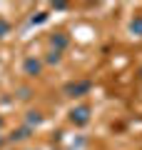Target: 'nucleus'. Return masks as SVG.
Segmentation results:
<instances>
[{"mask_svg": "<svg viewBox=\"0 0 142 150\" xmlns=\"http://www.w3.org/2000/svg\"><path fill=\"white\" fill-rule=\"evenodd\" d=\"M130 33H132V35H137V38H142V15H135V18H132Z\"/></svg>", "mask_w": 142, "mask_h": 150, "instance_id": "6", "label": "nucleus"}, {"mask_svg": "<svg viewBox=\"0 0 142 150\" xmlns=\"http://www.w3.org/2000/svg\"><path fill=\"white\" fill-rule=\"evenodd\" d=\"M0 128H3V118H0Z\"/></svg>", "mask_w": 142, "mask_h": 150, "instance_id": "12", "label": "nucleus"}, {"mask_svg": "<svg viewBox=\"0 0 142 150\" xmlns=\"http://www.w3.org/2000/svg\"><path fill=\"white\" fill-rule=\"evenodd\" d=\"M18 98H20V100H27V98H30V90H27V88H20V90H18Z\"/></svg>", "mask_w": 142, "mask_h": 150, "instance_id": "11", "label": "nucleus"}, {"mask_svg": "<svg viewBox=\"0 0 142 150\" xmlns=\"http://www.w3.org/2000/svg\"><path fill=\"white\" fill-rule=\"evenodd\" d=\"M70 123L75 125H87L90 123V108L87 105H77L70 110Z\"/></svg>", "mask_w": 142, "mask_h": 150, "instance_id": "3", "label": "nucleus"}, {"mask_svg": "<svg viewBox=\"0 0 142 150\" xmlns=\"http://www.w3.org/2000/svg\"><path fill=\"white\" fill-rule=\"evenodd\" d=\"M47 20V13H35V15L30 18V25H40V23Z\"/></svg>", "mask_w": 142, "mask_h": 150, "instance_id": "9", "label": "nucleus"}, {"mask_svg": "<svg viewBox=\"0 0 142 150\" xmlns=\"http://www.w3.org/2000/svg\"><path fill=\"white\" fill-rule=\"evenodd\" d=\"M0 145H3V138H0Z\"/></svg>", "mask_w": 142, "mask_h": 150, "instance_id": "13", "label": "nucleus"}, {"mask_svg": "<svg viewBox=\"0 0 142 150\" xmlns=\"http://www.w3.org/2000/svg\"><path fill=\"white\" fill-rule=\"evenodd\" d=\"M60 60H63V53H58V50H50L45 55V63H50V65H58Z\"/></svg>", "mask_w": 142, "mask_h": 150, "instance_id": "8", "label": "nucleus"}, {"mask_svg": "<svg viewBox=\"0 0 142 150\" xmlns=\"http://www.w3.org/2000/svg\"><path fill=\"white\" fill-rule=\"evenodd\" d=\"M67 45H70V38L65 35V33H53V35H50V48H53V50L63 53Z\"/></svg>", "mask_w": 142, "mask_h": 150, "instance_id": "4", "label": "nucleus"}, {"mask_svg": "<svg viewBox=\"0 0 142 150\" xmlns=\"http://www.w3.org/2000/svg\"><path fill=\"white\" fill-rule=\"evenodd\" d=\"M42 112H37V110H30L27 112V118H25V123H27V128H35V125H40L42 123Z\"/></svg>", "mask_w": 142, "mask_h": 150, "instance_id": "5", "label": "nucleus"}, {"mask_svg": "<svg viewBox=\"0 0 142 150\" xmlns=\"http://www.w3.org/2000/svg\"><path fill=\"white\" fill-rule=\"evenodd\" d=\"M22 73L30 75V78H37V75L42 73V60L35 58V55H27V58L22 60Z\"/></svg>", "mask_w": 142, "mask_h": 150, "instance_id": "2", "label": "nucleus"}, {"mask_svg": "<svg viewBox=\"0 0 142 150\" xmlns=\"http://www.w3.org/2000/svg\"><path fill=\"white\" fill-rule=\"evenodd\" d=\"M8 33H10V23H8L5 18H0V40H3Z\"/></svg>", "mask_w": 142, "mask_h": 150, "instance_id": "10", "label": "nucleus"}, {"mask_svg": "<svg viewBox=\"0 0 142 150\" xmlns=\"http://www.w3.org/2000/svg\"><path fill=\"white\" fill-rule=\"evenodd\" d=\"M92 90V83L90 80H77V83H67L65 85V95L67 98H82Z\"/></svg>", "mask_w": 142, "mask_h": 150, "instance_id": "1", "label": "nucleus"}, {"mask_svg": "<svg viewBox=\"0 0 142 150\" xmlns=\"http://www.w3.org/2000/svg\"><path fill=\"white\" fill-rule=\"evenodd\" d=\"M140 73H142V70H140Z\"/></svg>", "mask_w": 142, "mask_h": 150, "instance_id": "14", "label": "nucleus"}, {"mask_svg": "<svg viewBox=\"0 0 142 150\" xmlns=\"http://www.w3.org/2000/svg\"><path fill=\"white\" fill-rule=\"evenodd\" d=\"M30 133H32V128H27V125H25V128L15 130V133L10 135V140H13V143H15V140H27V138H30Z\"/></svg>", "mask_w": 142, "mask_h": 150, "instance_id": "7", "label": "nucleus"}]
</instances>
